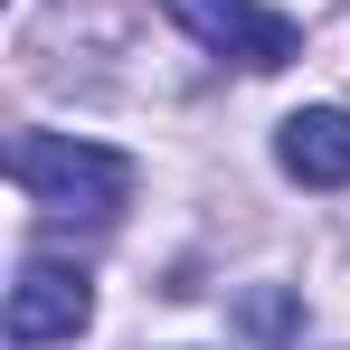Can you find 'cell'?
I'll use <instances>...</instances> for the list:
<instances>
[{"instance_id":"cell-1","label":"cell","mask_w":350,"mask_h":350,"mask_svg":"<svg viewBox=\"0 0 350 350\" xmlns=\"http://www.w3.org/2000/svg\"><path fill=\"white\" fill-rule=\"evenodd\" d=\"M10 180L29 189V208L85 218V228H105L123 199H133V161L105 152V142H76V133H19L10 142Z\"/></svg>"},{"instance_id":"cell-2","label":"cell","mask_w":350,"mask_h":350,"mask_svg":"<svg viewBox=\"0 0 350 350\" xmlns=\"http://www.w3.org/2000/svg\"><path fill=\"white\" fill-rule=\"evenodd\" d=\"M161 10H171L199 48H218V57L256 66V76L293 66V48H303V29H293L284 10H265V0H161Z\"/></svg>"},{"instance_id":"cell-3","label":"cell","mask_w":350,"mask_h":350,"mask_svg":"<svg viewBox=\"0 0 350 350\" xmlns=\"http://www.w3.org/2000/svg\"><path fill=\"white\" fill-rule=\"evenodd\" d=\"M85 322H95V284L76 265H57V256H29L19 284H10V341L48 350V341H76Z\"/></svg>"},{"instance_id":"cell-4","label":"cell","mask_w":350,"mask_h":350,"mask_svg":"<svg viewBox=\"0 0 350 350\" xmlns=\"http://www.w3.org/2000/svg\"><path fill=\"white\" fill-rule=\"evenodd\" d=\"M275 161H284V180H303V189H350V114H341V105L284 114Z\"/></svg>"}]
</instances>
